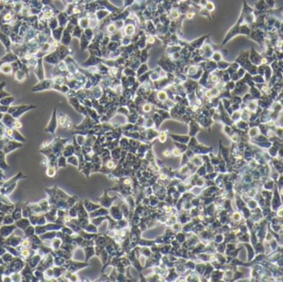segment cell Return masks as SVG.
Wrapping results in <instances>:
<instances>
[{"mask_svg":"<svg viewBox=\"0 0 283 282\" xmlns=\"http://www.w3.org/2000/svg\"><path fill=\"white\" fill-rule=\"evenodd\" d=\"M193 15H194V14H188V15H187V17H188L189 18H192V17H193Z\"/></svg>","mask_w":283,"mask_h":282,"instance_id":"6da1fadb","label":"cell"},{"mask_svg":"<svg viewBox=\"0 0 283 282\" xmlns=\"http://www.w3.org/2000/svg\"><path fill=\"white\" fill-rule=\"evenodd\" d=\"M182 1H184V0H182Z\"/></svg>","mask_w":283,"mask_h":282,"instance_id":"7a4b0ae2","label":"cell"}]
</instances>
